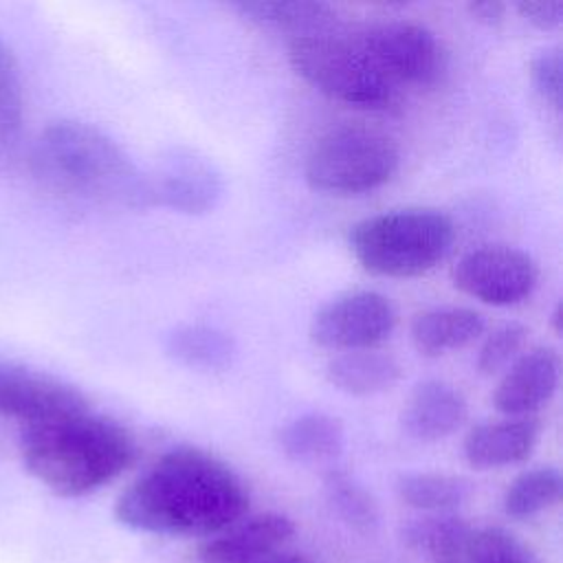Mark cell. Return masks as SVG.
Here are the masks:
<instances>
[{
    "label": "cell",
    "mask_w": 563,
    "mask_h": 563,
    "mask_svg": "<svg viewBox=\"0 0 563 563\" xmlns=\"http://www.w3.org/2000/svg\"><path fill=\"white\" fill-rule=\"evenodd\" d=\"M242 477L220 457L176 446L154 460L114 501L119 523L167 537H211L249 512Z\"/></svg>",
    "instance_id": "cell-1"
},
{
    "label": "cell",
    "mask_w": 563,
    "mask_h": 563,
    "mask_svg": "<svg viewBox=\"0 0 563 563\" xmlns=\"http://www.w3.org/2000/svg\"><path fill=\"white\" fill-rule=\"evenodd\" d=\"M26 471L59 497L90 495L136 460L132 433L86 402L20 427Z\"/></svg>",
    "instance_id": "cell-2"
},
{
    "label": "cell",
    "mask_w": 563,
    "mask_h": 563,
    "mask_svg": "<svg viewBox=\"0 0 563 563\" xmlns=\"http://www.w3.org/2000/svg\"><path fill=\"white\" fill-rule=\"evenodd\" d=\"M33 176L53 194L119 209H147L150 185L136 163L106 132L81 121L42 130L31 152Z\"/></svg>",
    "instance_id": "cell-3"
},
{
    "label": "cell",
    "mask_w": 563,
    "mask_h": 563,
    "mask_svg": "<svg viewBox=\"0 0 563 563\" xmlns=\"http://www.w3.org/2000/svg\"><path fill=\"white\" fill-rule=\"evenodd\" d=\"M347 244L361 268L372 275L418 277L446 260L455 244V224L431 207L391 209L356 222Z\"/></svg>",
    "instance_id": "cell-4"
},
{
    "label": "cell",
    "mask_w": 563,
    "mask_h": 563,
    "mask_svg": "<svg viewBox=\"0 0 563 563\" xmlns=\"http://www.w3.org/2000/svg\"><path fill=\"white\" fill-rule=\"evenodd\" d=\"M288 62L308 86L347 108L380 112L400 99V90L378 70L354 35L325 31L292 37Z\"/></svg>",
    "instance_id": "cell-5"
},
{
    "label": "cell",
    "mask_w": 563,
    "mask_h": 563,
    "mask_svg": "<svg viewBox=\"0 0 563 563\" xmlns=\"http://www.w3.org/2000/svg\"><path fill=\"white\" fill-rule=\"evenodd\" d=\"M400 167L396 141L369 125L345 123L321 134L303 163L306 183L330 196H361L387 185Z\"/></svg>",
    "instance_id": "cell-6"
},
{
    "label": "cell",
    "mask_w": 563,
    "mask_h": 563,
    "mask_svg": "<svg viewBox=\"0 0 563 563\" xmlns=\"http://www.w3.org/2000/svg\"><path fill=\"white\" fill-rule=\"evenodd\" d=\"M354 37L398 90L431 88L444 75V48L424 24L387 20L365 26Z\"/></svg>",
    "instance_id": "cell-7"
},
{
    "label": "cell",
    "mask_w": 563,
    "mask_h": 563,
    "mask_svg": "<svg viewBox=\"0 0 563 563\" xmlns=\"http://www.w3.org/2000/svg\"><path fill=\"white\" fill-rule=\"evenodd\" d=\"M398 323L396 306L378 290H350L323 303L310 319L312 343L325 350H374Z\"/></svg>",
    "instance_id": "cell-8"
},
{
    "label": "cell",
    "mask_w": 563,
    "mask_h": 563,
    "mask_svg": "<svg viewBox=\"0 0 563 563\" xmlns=\"http://www.w3.org/2000/svg\"><path fill=\"white\" fill-rule=\"evenodd\" d=\"M451 279L457 290L482 303L515 306L537 288L539 266L517 246L484 244L455 262Z\"/></svg>",
    "instance_id": "cell-9"
},
{
    "label": "cell",
    "mask_w": 563,
    "mask_h": 563,
    "mask_svg": "<svg viewBox=\"0 0 563 563\" xmlns=\"http://www.w3.org/2000/svg\"><path fill=\"white\" fill-rule=\"evenodd\" d=\"M150 207H165L187 216H200L222 198L224 183L216 165L187 147L165 152L147 174Z\"/></svg>",
    "instance_id": "cell-10"
},
{
    "label": "cell",
    "mask_w": 563,
    "mask_h": 563,
    "mask_svg": "<svg viewBox=\"0 0 563 563\" xmlns=\"http://www.w3.org/2000/svg\"><path fill=\"white\" fill-rule=\"evenodd\" d=\"M295 523L282 512L244 515L198 548L200 563H262L292 539Z\"/></svg>",
    "instance_id": "cell-11"
},
{
    "label": "cell",
    "mask_w": 563,
    "mask_h": 563,
    "mask_svg": "<svg viewBox=\"0 0 563 563\" xmlns=\"http://www.w3.org/2000/svg\"><path fill=\"white\" fill-rule=\"evenodd\" d=\"M561 358L552 347L521 352L499 378L493 405L508 418H528L550 402L559 387Z\"/></svg>",
    "instance_id": "cell-12"
},
{
    "label": "cell",
    "mask_w": 563,
    "mask_h": 563,
    "mask_svg": "<svg viewBox=\"0 0 563 563\" xmlns=\"http://www.w3.org/2000/svg\"><path fill=\"white\" fill-rule=\"evenodd\" d=\"M86 402L75 387L37 369L4 365L0 367V416L20 427Z\"/></svg>",
    "instance_id": "cell-13"
},
{
    "label": "cell",
    "mask_w": 563,
    "mask_h": 563,
    "mask_svg": "<svg viewBox=\"0 0 563 563\" xmlns=\"http://www.w3.org/2000/svg\"><path fill=\"white\" fill-rule=\"evenodd\" d=\"M468 416L466 398L453 385L429 378L418 383L400 409L402 431L418 442H438L455 433Z\"/></svg>",
    "instance_id": "cell-14"
},
{
    "label": "cell",
    "mask_w": 563,
    "mask_h": 563,
    "mask_svg": "<svg viewBox=\"0 0 563 563\" xmlns=\"http://www.w3.org/2000/svg\"><path fill=\"white\" fill-rule=\"evenodd\" d=\"M539 435L541 422L534 416L482 422L466 433L462 453L466 464L477 471L504 468L530 457Z\"/></svg>",
    "instance_id": "cell-15"
},
{
    "label": "cell",
    "mask_w": 563,
    "mask_h": 563,
    "mask_svg": "<svg viewBox=\"0 0 563 563\" xmlns=\"http://www.w3.org/2000/svg\"><path fill=\"white\" fill-rule=\"evenodd\" d=\"M486 330L484 317L464 306H438L411 319L409 336L418 354L427 358L444 356L475 343Z\"/></svg>",
    "instance_id": "cell-16"
},
{
    "label": "cell",
    "mask_w": 563,
    "mask_h": 563,
    "mask_svg": "<svg viewBox=\"0 0 563 563\" xmlns=\"http://www.w3.org/2000/svg\"><path fill=\"white\" fill-rule=\"evenodd\" d=\"M473 534L475 528L453 512L422 515L400 532L402 543L411 552L433 563H466Z\"/></svg>",
    "instance_id": "cell-17"
},
{
    "label": "cell",
    "mask_w": 563,
    "mask_h": 563,
    "mask_svg": "<svg viewBox=\"0 0 563 563\" xmlns=\"http://www.w3.org/2000/svg\"><path fill=\"white\" fill-rule=\"evenodd\" d=\"M325 378L343 394L374 396L402 378V365L396 356L378 350L341 352L325 365Z\"/></svg>",
    "instance_id": "cell-18"
},
{
    "label": "cell",
    "mask_w": 563,
    "mask_h": 563,
    "mask_svg": "<svg viewBox=\"0 0 563 563\" xmlns=\"http://www.w3.org/2000/svg\"><path fill=\"white\" fill-rule=\"evenodd\" d=\"M282 453L301 464L334 460L345 444V429L339 418L323 411H308L288 420L277 431Z\"/></svg>",
    "instance_id": "cell-19"
},
{
    "label": "cell",
    "mask_w": 563,
    "mask_h": 563,
    "mask_svg": "<svg viewBox=\"0 0 563 563\" xmlns=\"http://www.w3.org/2000/svg\"><path fill=\"white\" fill-rule=\"evenodd\" d=\"M165 352L169 358L185 367L200 372H222L233 365L238 345L229 332L216 325L185 323L167 334Z\"/></svg>",
    "instance_id": "cell-20"
},
{
    "label": "cell",
    "mask_w": 563,
    "mask_h": 563,
    "mask_svg": "<svg viewBox=\"0 0 563 563\" xmlns=\"http://www.w3.org/2000/svg\"><path fill=\"white\" fill-rule=\"evenodd\" d=\"M244 18L277 31H290L295 37L325 33L336 13L325 2L308 0H242L233 4Z\"/></svg>",
    "instance_id": "cell-21"
},
{
    "label": "cell",
    "mask_w": 563,
    "mask_h": 563,
    "mask_svg": "<svg viewBox=\"0 0 563 563\" xmlns=\"http://www.w3.org/2000/svg\"><path fill=\"white\" fill-rule=\"evenodd\" d=\"M398 499L424 515L453 512L460 508L468 495V479L451 473H405L396 479Z\"/></svg>",
    "instance_id": "cell-22"
},
{
    "label": "cell",
    "mask_w": 563,
    "mask_h": 563,
    "mask_svg": "<svg viewBox=\"0 0 563 563\" xmlns=\"http://www.w3.org/2000/svg\"><path fill=\"white\" fill-rule=\"evenodd\" d=\"M563 477L554 466H537L519 473L506 488L501 506L510 519H532L559 504Z\"/></svg>",
    "instance_id": "cell-23"
},
{
    "label": "cell",
    "mask_w": 563,
    "mask_h": 563,
    "mask_svg": "<svg viewBox=\"0 0 563 563\" xmlns=\"http://www.w3.org/2000/svg\"><path fill=\"white\" fill-rule=\"evenodd\" d=\"M323 495L330 510L356 532H374L380 519L376 497L350 473L332 468L323 475Z\"/></svg>",
    "instance_id": "cell-24"
},
{
    "label": "cell",
    "mask_w": 563,
    "mask_h": 563,
    "mask_svg": "<svg viewBox=\"0 0 563 563\" xmlns=\"http://www.w3.org/2000/svg\"><path fill=\"white\" fill-rule=\"evenodd\" d=\"M24 123V92L18 62L0 40V156L9 154L20 139Z\"/></svg>",
    "instance_id": "cell-25"
},
{
    "label": "cell",
    "mask_w": 563,
    "mask_h": 563,
    "mask_svg": "<svg viewBox=\"0 0 563 563\" xmlns=\"http://www.w3.org/2000/svg\"><path fill=\"white\" fill-rule=\"evenodd\" d=\"M466 563H541L530 548L499 526L475 528Z\"/></svg>",
    "instance_id": "cell-26"
},
{
    "label": "cell",
    "mask_w": 563,
    "mask_h": 563,
    "mask_svg": "<svg viewBox=\"0 0 563 563\" xmlns=\"http://www.w3.org/2000/svg\"><path fill=\"white\" fill-rule=\"evenodd\" d=\"M528 343V328L521 323H504L495 328L477 352V369L484 376L504 372Z\"/></svg>",
    "instance_id": "cell-27"
},
{
    "label": "cell",
    "mask_w": 563,
    "mask_h": 563,
    "mask_svg": "<svg viewBox=\"0 0 563 563\" xmlns=\"http://www.w3.org/2000/svg\"><path fill=\"white\" fill-rule=\"evenodd\" d=\"M530 84L534 92L552 108L561 110L563 101V59L559 48H545L530 62Z\"/></svg>",
    "instance_id": "cell-28"
},
{
    "label": "cell",
    "mask_w": 563,
    "mask_h": 563,
    "mask_svg": "<svg viewBox=\"0 0 563 563\" xmlns=\"http://www.w3.org/2000/svg\"><path fill=\"white\" fill-rule=\"evenodd\" d=\"M517 13L532 26L541 31L556 29L563 22V2L561 0H521L515 4Z\"/></svg>",
    "instance_id": "cell-29"
},
{
    "label": "cell",
    "mask_w": 563,
    "mask_h": 563,
    "mask_svg": "<svg viewBox=\"0 0 563 563\" xmlns=\"http://www.w3.org/2000/svg\"><path fill=\"white\" fill-rule=\"evenodd\" d=\"M506 9L508 7L499 0H482V2H471L466 7L468 15L484 26H499L506 18Z\"/></svg>",
    "instance_id": "cell-30"
},
{
    "label": "cell",
    "mask_w": 563,
    "mask_h": 563,
    "mask_svg": "<svg viewBox=\"0 0 563 563\" xmlns=\"http://www.w3.org/2000/svg\"><path fill=\"white\" fill-rule=\"evenodd\" d=\"M262 563H314V561H310V559H306V556H301V554L279 552V554H275V556H271V559H266V561H262Z\"/></svg>",
    "instance_id": "cell-31"
},
{
    "label": "cell",
    "mask_w": 563,
    "mask_h": 563,
    "mask_svg": "<svg viewBox=\"0 0 563 563\" xmlns=\"http://www.w3.org/2000/svg\"><path fill=\"white\" fill-rule=\"evenodd\" d=\"M559 321H561V310H559V306L554 308V312H552V325H554V332H559L561 328H559Z\"/></svg>",
    "instance_id": "cell-32"
}]
</instances>
